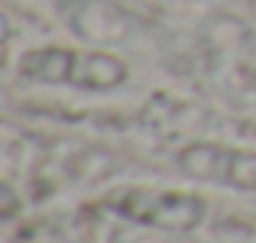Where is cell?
Wrapping results in <instances>:
<instances>
[{"instance_id":"3957f363","label":"cell","mask_w":256,"mask_h":243,"mask_svg":"<svg viewBox=\"0 0 256 243\" xmlns=\"http://www.w3.org/2000/svg\"><path fill=\"white\" fill-rule=\"evenodd\" d=\"M175 166L192 182L256 194V150H246V146L194 140L175 152Z\"/></svg>"},{"instance_id":"6da1fadb","label":"cell","mask_w":256,"mask_h":243,"mask_svg":"<svg viewBox=\"0 0 256 243\" xmlns=\"http://www.w3.org/2000/svg\"><path fill=\"white\" fill-rule=\"evenodd\" d=\"M16 75L32 84L110 94L130 81V65L100 46H32L20 52Z\"/></svg>"},{"instance_id":"277c9868","label":"cell","mask_w":256,"mask_h":243,"mask_svg":"<svg viewBox=\"0 0 256 243\" xmlns=\"http://www.w3.org/2000/svg\"><path fill=\"white\" fill-rule=\"evenodd\" d=\"M56 13L75 39L100 49L126 42L140 30V16L120 0H56Z\"/></svg>"},{"instance_id":"7a4b0ae2","label":"cell","mask_w":256,"mask_h":243,"mask_svg":"<svg viewBox=\"0 0 256 243\" xmlns=\"http://www.w3.org/2000/svg\"><path fill=\"white\" fill-rule=\"evenodd\" d=\"M100 208L130 224L169 234H192L208 218V201L201 194L162 185H117L104 192Z\"/></svg>"},{"instance_id":"5b68a950","label":"cell","mask_w":256,"mask_h":243,"mask_svg":"<svg viewBox=\"0 0 256 243\" xmlns=\"http://www.w3.org/2000/svg\"><path fill=\"white\" fill-rule=\"evenodd\" d=\"M16 194H13V185L10 182H4V204H0V214H4V220H13V214H16Z\"/></svg>"}]
</instances>
